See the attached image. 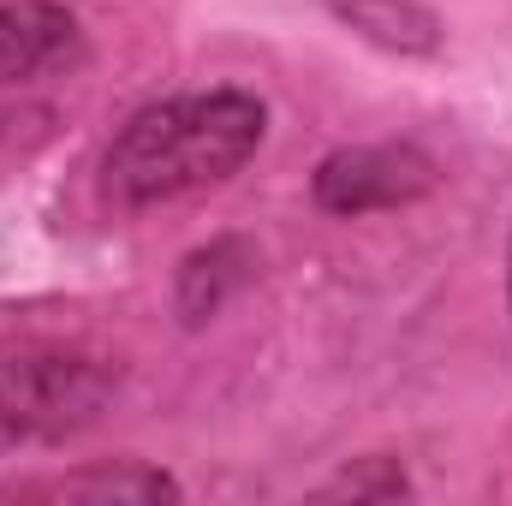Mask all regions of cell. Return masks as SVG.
<instances>
[{
	"instance_id": "obj_3",
	"label": "cell",
	"mask_w": 512,
	"mask_h": 506,
	"mask_svg": "<svg viewBox=\"0 0 512 506\" xmlns=\"http://www.w3.org/2000/svg\"><path fill=\"white\" fill-rule=\"evenodd\" d=\"M435 161L411 143H358V149H334L316 167V203L328 215H376L399 209L435 191Z\"/></svg>"
},
{
	"instance_id": "obj_6",
	"label": "cell",
	"mask_w": 512,
	"mask_h": 506,
	"mask_svg": "<svg viewBox=\"0 0 512 506\" xmlns=\"http://www.w3.org/2000/svg\"><path fill=\"white\" fill-rule=\"evenodd\" d=\"M12 495H114V501H161V495H179V483L167 471H149V465H108V471H78V477H48V483H24Z\"/></svg>"
},
{
	"instance_id": "obj_2",
	"label": "cell",
	"mask_w": 512,
	"mask_h": 506,
	"mask_svg": "<svg viewBox=\"0 0 512 506\" xmlns=\"http://www.w3.org/2000/svg\"><path fill=\"white\" fill-rule=\"evenodd\" d=\"M114 381L120 370L90 346L6 334L0 340V453L84 429L108 405Z\"/></svg>"
},
{
	"instance_id": "obj_5",
	"label": "cell",
	"mask_w": 512,
	"mask_h": 506,
	"mask_svg": "<svg viewBox=\"0 0 512 506\" xmlns=\"http://www.w3.org/2000/svg\"><path fill=\"white\" fill-rule=\"evenodd\" d=\"M334 12H340L358 36H370V42H382V48H399V54H429V48L441 42L435 12H423L417 0H334Z\"/></svg>"
},
{
	"instance_id": "obj_4",
	"label": "cell",
	"mask_w": 512,
	"mask_h": 506,
	"mask_svg": "<svg viewBox=\"0 0 512 506\" xmlns=\"http://www.w3.org/2000/svg\"><path fill=\"white\" fill-rule=\"evenodd\" d=\"M78 18L60 0H0V84H30L78 60Z\"/></svg>"
},
{
	"instance_id": "obj_1",
	"label": "cell",
	"mask_w": 512,
	"mask_h": 506,
	"mask_svg": "<svg viewBox=\"0 0 512 506\" xmlns=\"http://www.w3.org/2000/svg\"><path fill=\"white\" fill-rule=\"evenodd\" d=\"M268 137L251 90H191L137 108L102 155V197L114 209H161L227 185Z\"/></svg>"
},
{
	"instance_id": "obj_7",
	"label": "cell",
	"mask_w": 512,
	"mask_h": 506,
	"mask_svg": "<svg viewBox=\"0 0 512 506\" xmlns=\"http://www.w3.org/2000/svg\"><path fill=\"white\" fill-rule=\"evenodd\" d=\"M507 292H512V251H507Z\"/></svg>"
}]
</instances>
